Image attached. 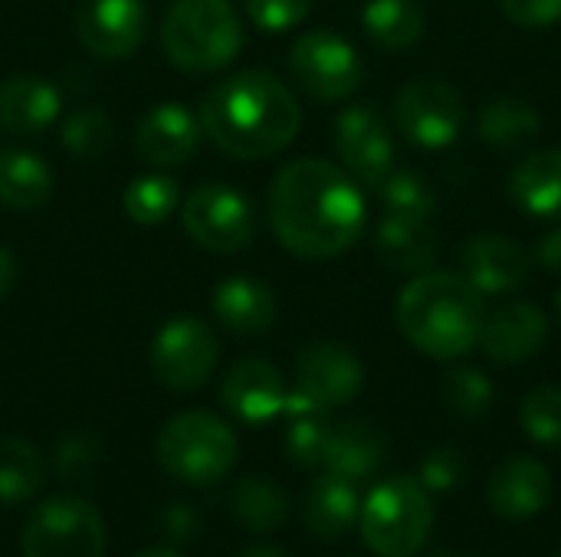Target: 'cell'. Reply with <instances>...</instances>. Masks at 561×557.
Segmentation results:
<instances>
[{"mask_svg":"<svg viewBox=\"0 0 561 557\" xmlns=\"http://www.w3.org/2000/svg\"><path fill=\"white\" fill-rule=\"evenodd\" d=\"M266 213L279 246L302 259L342 256L362 240L368 220L358 181L325 158L283 164L270 184Z\"/></svg>","mask_w":561,"mask_h":557,"instance_id":"6da1fadb","label":"cell"},{"mask_svg":"<svg viewBox=\"0 0 561 557\" xmlns=\"http://www.w3.org/2000/svg\"><path fill=\"white\" fill-rule=\"evenodd\" d=\"M197 118L204 135L237 161L273 158L302 128L293 89L270 69H243L210 85Z\"/></svg>","mask_w":561,"mask_h":557,"instance_id":"7a4b0ae2","label":"cell"},{"mask_svg":"<svg viewBox=\"0 0 561 557\" xmlns=\"http://www.w3.org/2000/svg\"><path fill=\"white\" fill-rule=\"evenodd\" d=\"M394 318L408 345L434 361H457L480 345L486 299L454 269H427L401 289Z\"/></svg>","mask_w":561,"mask_h":557,"instance_id":"3957f363","label":"cell"},{"mask_svg":"<svg viewBox=\"0 0 561 557\" xmlns=\"http://www.w3.org/2000/svg\"><path fill=\"white\" fill-rule=\"evenodd\" d=\"M161 49L184 72H217L243 49V20L230 0H174L161 16Z\"/></svg>","mask_w":561,"mask_h":557,"instance_id":"277c9868","label":"cell"},{"mask_svg":"<svg viewBox=\"0 0 561 557\" xmlns=\"http://www.w3.org/2000/svg\"><path fill=\"white\" fill-rule=\"evenodd\" d=\"M358 532L378 557L421 555L434 532V496L417 476H391L362 502Z\"/></svg>","mask_w":561,"mask_h":557,"instance_id":"5b68a950","label":"cell"},{"mask_svg":"<svg viewBox=\"0 0 561 557\" xmlns=\"http://www.w3.org/2000/svg\"><path fill=\"white\" fill-rule=\"evenodd\" d=\"M158 466L187 486H210L220 483L240 456L237 433L217 414L187 410L171 417L154 443Z\"/></svg>","mask_w":561,"mask_h":557,"instance_id":"8992f818","label":"cell"},{"mask_svg":"<svg viewBox=\"0 0 561 557\" xmlns=\"http://www.w3.org/2000/svg\"><path fill=\"white\" fill-rule=\"evenodd\" d=\"M20 552L23 557H105L108 529L92 502L56 496L26 519Z\"/></svg>","mask_w":561,"mask_h":557,"instance_id":"52a82bcc","label":"cell"},{"mask_svg":"<svg viewBox=\"0 0 561 557\" xmlns=\"http://www.w3.org/2000/svg\"><path fill=\"white\" fill-rule=\"evenodd\" d=\"M293 82L316 102H345L365 79L358 49L335 30H309L289 49Z\"/></svg>","mask_w":561,"mask_h":557,"instance_id":"ba28073f","label":"cell"},{"mask_svg":"<svg viewBox=\"0 0 561 557\" xmlns=\"http://www.w3.org/2000/svg\"><path fill=\"white\" fill-rule=\"evenodd\" d=\"M181 223L201 250L227 256L253 243L256 207L230 184H201L181 200Z\"/></svg>","mask_w":561,"mask_h":557,"instance_id":"9c48e42d","label":"cell"},{"mask_svg":"<svg viewBox=\"0 0 561 557\" xmlns=\"http://www.w3.org/2000/svg\"><path fill=\"white\" fill-rule=\"evenodd\" d=\"M394 128L417 148L437 151L454 144L467 125L463 95L444 79H414L398 89L394 105Z\"/></svg>","mask_w":561,"mask_h":557,"instance_id":"30bf717a","label":"cell"},{"mask_svg":"<svg viewBox=\"0 0 561 557\" xmlns=\"http://www.w3.org/2000/svg\"><path fill=\"white\" fill-rule=\"evenodd\" d=\"M220 358L217 335L194 315L168 318L151 338V371L171 391H197L210 381Z\"/></svg>","mask_w":561,"mask_h":557,"instance_id":"8fae6325","label":"cell"},{"mask_svg":"<svg viewBox=\"0 0 561 557\" xmlns=\"http://www.w3.org/2000/svg\"><path fill=\"white\" fill-rule=\"evenodd\" d=\"M335 151L342 167L362 184L378 190L394 171L391 125L375 102H355L335 118Z\"/></svg>","mask_w":561,"mask_h":557,"instance_id":"7c38bea8","label":"cell"},{"mask_svg":"<svg viewBox=\"0 0 561 557\" xmlns=\"http://www.w3.org/2000/svg\"><path fill=\"white\" fill-rule=\"evenodd\" d=\"M365 368L355 351L335 341H312L296 355V394L322 410L345 407L362 394Z\"/></svg>","mask_w":561,"mask_h":557,"instance_id":"4fadbf2b","label":"cell"},{"mask_svg":"<svg viewBox=\"0 0 561 557\" xmlns=\"http://www.w3.org/2000/svg\"><path fill=\"white\" fill-rule=\"evenodd\" d=\"M533 256L503 233H477L457 250V272L483 295H510L526 286Z\"/></svg>","mask_w":561,"mask_h":557,"instance_id":"5bb4252c","label":"cell"},{"mask_svg":"<svg viewBox=\"0 0 561 557\" xmlns=\"http://www.w3.org/2000/svg\"><path fill=\"white\" fill-rule=\"evenodd\" d=\"M148 33L145 0H82L76 10V36L99 59L131 56Z\"/></svg>","mask_w":561,"mask_h":557,"instance_id":"9a60e30c","label":"cell"},{"mask_svg":"<svg viewBox=\"0 0 561 557\" xmlns=\"http://www.w3.org/2000/svg\"><path fill=\"white\" fill-rule=\"evenodd\" d=\"M204 128L201 118L181 105V102H161L154 105L135 128V154L164 171V167H181L187 164L197 148H201Z\"/></svg>","mask_w":561,"mask_h":557,"instance_id":"2e32d148","label":"cell"},{"mask_svg":"<svg viewBox=\"0 0 561 557\" xmlns=\"http://www.w3.org/2000/svg\"><path fill=\"white\" fill-rule=\"evenodd\" d=\"M549 341V315L533 302H506L486 315L480 348L493 364H523Z\"/></svg>","mask_w":561,"mask_h":557,"instance_id":"e0dca14e","label":"cell"},{"mask_svg":"<svg viewBox=\"0 0 561 557\" xmlns=\"http://www.w3.org/2000/svg\"><path fill=\"white\" fill-rule=\"evenodd\" d=\"M220 397L237 420L256 427L286 410L289 391L276 364H270L266 358H243L227 371Z\"/></svg>","mask_w":561,"mask_h":557,"instance_id":"ac0fdd59","label":"cell"},{"mask_svg":"<svg viewBox=\"0 0 561 557\" xmlns=\"http://www.w3.org/2000/svg\"><path fill=\"white\" fill-rule=\"evenodd\" d=\"M552 499V476L533 456L503 460L486 483V506L506 522L536 519Z\"/></svg>","mask_w":561,"mask_h":557,"instance_id":"d6986e66","label":"cell"},{"mask_svg":"<svg viewBox=\"0 0 561 557\" xmlns=\"http://www.w3.org/2000/svg\"><path fill=\"white\" fill-rule=\"evenodd\" d=\"M59 89L43 76H10L0 82V128L16 138H39L59 118Z\"/></svg>","mask_w":561,"mask_h":557,"instance_id":"ffe728a7","label":"cell"},{"mask_svg":"<svg viewBox=\"0 0 561 557\" xmlns=\"http://www.w3.org/2000/svg\"><path fill=\"white\" fill-rule=\"evenodd\" d=\"M214 318L237 335H263L276 325L279 305L266 282L253 276H230L210 295Z\"/></svg>","mask_w":561,"mask_h":557,"instance_id":"44dd1931","label":"cell"},{"mask_svg":"<svg viewBox=\"0 0 561 557\" xmlns=\"http://www.w3.org/2000/svg\"><path fill=\"white\" fill-rule=\"evenodd\" d=\"M375 253L388 269L421 276L437 266V233L427 227V220L385 213L375 227Z\"/></svg>","mask_w":561,"mask_h":557,"instance_id":"7402d4cb","label":"cell"},{"mask_svg":"<svg viewBox=\"0 0 561 557\" xmlns=\"http://www.w3.org/2000/svg\"><path fill=\"white\" fill-rule=\"evenodd\" d=\"M358 512H362V499L355 492V483L342 476L325 473L306 489L302 522L309 535H316L319 542H339L342 535H348L358 525Z\"/></svg>","mask_w":561,"mask_h":557,"instance_id":"603a6c76","label":"cell"},{"mask_svg":"<svg viewBox=\"0 0 561 557\" xmlns=\"http://www.w3.org/2000/svg\"><path fill=\"white\" fill-rule=\"evenodd\" d=\"M513 204L539 220H561V151L546 148L526 154L510 174Z\"/></svg>","mask_w":561,"mask_h":557,"instance_id":"cb8c5ba5","label":"cell"},{"mask_svg":"<svg viewBox=\"0 0 561 557\" xmlns=\"http://www.w3.org/2000/svg\"><path fill=\"white\" fill-rule=\"evenodd\" d=\"M385 456H388V440L378 427H371L368 420H345L332 427L322 469L348 483H358V479L375 476Z\"/></svg>","mask_w":561,"mask_h":557,"instance_id":"d4e9b609","label":"cell"},{"mask_svg":"<svg viewBox=\"0 0 561 557\" xmlns=\"http://www.w3.org/2000/svg\"><path fill=\"white\" fill-rule=\"evenodd\" d=\"M53 194L49 164L26 148H0V207L36 210Z\"/></svg>","mask_w":561,"mask_h":557,"instance_id":"484cf974","label":"cell"},{"mask_svg":"<svg viewBox=\"0 0 561 557\" xmlns=\"http://www.w3.org/2000/svg\"><path fill=\"white\" fill-rule=\"evenodd\" d=\"M362 30L368 39L388 53L411 49L424 30H427V13L421 0H365L362 7Z\"/></svg>","mask_w":561,"mask_h":557,"instance_id":"4316f807","label":"cell"},{"mask_svg":"<svg viewBox=\"0 0 561 557\" xmlns=\"http://www.w3.org/2000/svg\"><path fill=\"white\" fill-rule=\"evenodd\" d=\"M289 417V430H286V456L302 466V469H319L325 463L329 453V440H332V420L329 410L316 407L312 401H306L302 394L289 391L286 397V410Z\"/></svg>","mask_w":561,"mask_h":557,"instance_id":"83f0119b","label":"cell"},{"mask_svg":"<svg viewBox=\"0 0 561 557\" xmlns=\"http://www.w3.org/2000/svg\"><path fill=\"white\" fill-rule=\"evenodd\" d=\"M480 138L500 151H516L542 131V115L519 95H500L480 108Z\"/></svg>","mask_w":561,"mask_h":557,"instance_id":"f1b7e54d","label":"cell"},{"mask_svg":"<svg viewBox=\"0 0 561 557\" xmlns=\"http://www.w3.org/2000/svg\"><path fill=\"white\" fill-rule=\"evenodd\" d=\"M230 506H233L237 522L256 535H270V532L283 529L289 522V512H293L283 486L266 479V476H243L233 486Z\"/></svg>","mask_w":561,"mask_h":557,"instance_id":"f546056e","label":"cell"},{"mask_svg":"<svg viewBox=\"0 0 561 557\" xmlns=\"http://www.w3.org/2000/svg\"><path fill=\"white\" fill-rule=\"evenodd\" d=\"M46 483L43 456L20 437H0V502L20 506L33 499Z\"/></svg>","mask_w":561,"mask_h":557,"instance_id":"4dcf8cb0","label":"cell"},{"mask_svg":"<svg viewBox=\"0 0 561 557\" xmlns=\"http://www.w3.org/2000/svg\"><path fill=\"white\" fill-rule=\"evenodd\" d=\"M122 207H125L128 220H135L141 227H158L174 210H181V184L171 174H158V171L141 174L125 187Z\"/></svg>","mask_w":561,"mask_h":557,"instance_id":"1f68e13d","label":"cell"},{"mask_svg":"<svg viewBox=\"0 0 561 557\" xmlns=\"http://www.w3.org/2000/svg\"><path fill=\"white\" fill-rule=\"evenodd\" d=\"M440 397L454 417L483 420V417H490V410L496 404V387H493L486 371H480L473 364H457L444 374Z\"/></svg>","mask_w":561,"mask_h":557,"instance_id":"d6a6232c","label":"cell"},{"mask_svg":"<svg viewBox=\"0 0 561 557\" xmlns=\"http://www.w3.org/2000/svg\"><path fill=\"white\" fill-rule=\"evenodd\" d=\"M62 144L72 158L79 161H95L108 151L112 144V118L99 105L76 108L62 121Z\"/></svg>","mask_w":561,"mask_h":557,"instance_id":"836d02e7","label":"cell"},{"mask_svg":"<svg viewBox=\"0 0 561 557\" xmlns=\"http://www.w3.org/2000/svg\"><path fill=\"white\" fill-rule=\"evenodd\" d=\"M378 194H381L385 213H404V217L431 220L437 210L434 187L414 171H391L388 181L378 187Z\"/></svg>","mask_w":561,"mask_h":557,"instance_id":"e575fe53","label":"cell"},{"mask_svg":"<svg viewBox=\"0 0 561 557\" xmlns=\"http://www.w3.org/2000/svg\"><path fill=\"white\" fill-rule=\"evenodd\" d=\"M519 423L539 446H561V387L542 384L519 404Z\"/></svg>","mask_w":561,"mask_h":557,"instance_id":"d590c367","label":"cell"},{"mask_svg":"<svg viewBox=\"0 0 561 557\" xmlns=\"http://www.w3.org/2000/svg\"><path fill=\"white\" fill-rule=\"evenodd\" d=\"M417 479L431 496H450L467 479V456L457 446H437L424 456Z\"/></svg>","mask_w":561,"mask_h":557,"instance_id":"8d00e7d4","label":"cell"},{"mask_svg":"<svg viewBox=\"0 0 561 557\" xmlns=\"http://www.w3.org/2000/svg\"><path fill=\"white\" fill-rule=\"evenodd\" d=\"M312 10V0H247V13L263 33H286L299 26Z\"/></svg>","mask_w":561,"mask_h":557,"instance_id":"74e56055","label":"cell"},{"mask_svg":"<svg viewBox=\"0 0 561 557\" xmlns=\"http://www.w3.org/2000/svg\"><path fill=\"white\" fill-rule=\"evenodd\" d=\"M500 10L506 20L526 30L556 26L561 20V0H500Z\"/></svg>","mask_w":561,"mask_h":557,"instance_id":"f35d334b","label":"cell"},{"mask_svg":"<svg viewBox=\"0 0 561 557\" xmlns=\"http://www.w3.org/2000/svg\"><path fill=\"white\" fill-rule=\"evenodd\" d=\"M533 259H536L546 272H561V227L549 230V233L536 243Z\"/></svg>","mask_w":561,"mask_h":557,"instance_id":"ab89813d","label":"cell"},{"mask_svg":"<svg viewBox=\"0 0 561 557\" xmlns=\"http://www.w3.org/2000/svg\"><path fill=\"white\" fill-rule=\"evenodd\" d=\"M16 279H20V263H16V256H13L7 246H0V299H7V295L13 292Z\"/></svg>","mask_w":561,"mask_h":557,"instance_id":"60d3db41","label":"cell"},{"mask_svg":"<svg viewBox=\"0 0 561 557\" xmlns=\"http://www.w3.org/2000/svg\"><path fill=\"white\" fill-rule=\"evenodd\" d=\"M240 557H289L283 555L279 548H270V545H260V548H250V552H243Z\"/></svg>","mask_w":561,"mask_h":557,"instance_id":"b9f144b4","label":"cell"},{"mask_svg":"<svg viewBox=\"0 0 561 557\" xmlns=\"http://www.w3.org/2000/svg\"><path fill=\"white\" fill-rule=\"evenodd\" d=\"M135 557H181L178 552H171V548H148V552H141V555Z\"/></svg>","mask_w":561,"mask_h":557,"instance_id":"7bdbcfd3","label":"cell"},{"mask_svg":"<svg viewBox=\"0 0 561 557\" xmlns=\"http://www.w3.org/2000/svg\"><path fill=\"white\" fill-rule=\"evenodd\" d=\"M434 557H473V555H457V552H437Z\"/></svg>","mask_w":561,"mask_h":557,"instance_id":"ee69618b","label":"cell"},{"mask_svg":"<svg viewBox=\"0 0 561 557\" xmlns=\"http://www.w3.org/2000/svg\"><path fill=\"white\" fill-rule=\"evenodd\" d=\"M556 557H561V552H559V555H556Z\"/></svg>","mask_w":561,"mask_h":557,"instance_id":"f6af8a7d","label":"cell"}]
</instances>
